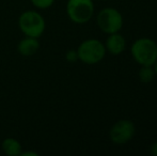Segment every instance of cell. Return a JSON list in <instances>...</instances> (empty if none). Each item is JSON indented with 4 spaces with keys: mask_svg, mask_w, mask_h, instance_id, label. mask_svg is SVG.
I'll use <instances>...</instances> for the list:
<instances>
[{
    "mask_svg": "<svg viewBox=\"0 0 157 156\" xmlns=\"http://www.w3.org/2000/svg\"><path fill=\"white\" fill-rule=\"evenodd\" d=\"M17 23L25 36L39 39L46 29V21L43 15L34 10H28L21 13Z\"/></svg>",
    "mask_w": 157,
    "mask_h": 156,
    "instance_id": "1",
    "label": "cell"
},
{
    "mask_svg": "<svg viewBox=\"0 0 157 156\" xmlns=\"http://www.w3.org/2000/svg\"><path fill=\"white\" fill-rule=\"evenodd\" d=\"M130 52L134 60L141 67H153L157 60V43L149 38L138 39L130 47Z\"/></svg>",
    "mask_w": 157,
    "mask_h": 156,
    "instance_id": "2",
    "label": "cell"
},
{
    "mask_svg": "<svg viewBox=\"0 0 157 156\" xmlns=\"http://www.w3.org/2000/svg\"><path fill=\"white\" fill-rule=\"evenodd\" d=\"M78 60L88 65L99 63L106 55L105 44L96 39H88L81 42L77 48Z\"/></svg>",
    "mask_w": 157,
    "mask_h": 156,
    "instance_id": "3",
    "label": "cell"
},
{
    "mask_svg": "<svg viewBox=\"0 0 157 156\" xmlns=\"http://www.w3.org/2000/svg\"><path fill=\"white\" fill-rule=\"evenodd\" d=\"M66 14L75 24L83 25L90 21L94 14V3L92 0H67Z\"/></svg>",
    "mask_w": 157,
    "mask_h": 156,
    "instance_id": "4",
    "label": "cell"
},
{
    "mask_svg": "<svg viewBox=\"0 0 157 156\" xmlns=\"http://www.w3.org/2000/svg\"><path fill=\"white\" fill-rule=\"evenodd\" d=\"M98 28L106 34L119 32L123 27L122 14L114 8H104L96 16Z\"/></svg>",
    "mask_w": 157,
    "mask_h": 156,
    "instance_id": "5",
    "label": "cell"
},
{
    "mask_svg": "<svg viewBox=\"0 0 157 156\" xmlns=\"http://www.w3.org/2000/svg\"><path fill=\"white\" fill-rule=\"evenodd\" d=\"M136 131L135 124L130 120H120L112 125L109 131L111 141L116 144H124L132 139Z\"/></svg>",
    "mask_w": 157,
    "mask_h": 156,
    "instance_id": "6",
    "label": "cell"
},
{
    "mask_svg": "<svg viewBox=\"0 0 157 156\" xmlns=\"http://www.w3.org/2000/svg\"><path fill=\"white\" fill-rule=\"evenodd\" d=\"M105 48L106 51L113 55V56L121 55L126 48V40L119 32L109 34V36L106 40Z\"/></svg>",
    "mask_w": 157,
    "mask_h": 156,
    "instance_id": "7",
    "label": "cell"
},
{
    "mask_svg": "<svg viewBox=\"0 0 157 156\" xmlns=\"http://www.w3.org/2000/svg\"><path fill=\"white\" fill-rule=\"evenodd\" d=\"M40 49L39 39L31 38V36H25L23 40L17 44V51L21 56L31 57L34 56Z\"/></svg>",
    "mask_w": 157,
    "mask_h": 156,
    "instance_id": "8",
    "label": "cell"
},
{
    "mask_svg": "<svg viewBox=\"0 0 157 156\" xmlns=\"http://www.w3.org/2000/svg\"><path fill=\"white\" fill-rule=\"evenodd\" d=\"M2 151L8 156H21L23 152V146L21 142L15 138H6L1 143Z\"/></svg>",
    "mask_w": 157,
    "mask_h": 156,
    "instance_id": "9",
    "label": "cell"
},
{
    "mask_svg": "<svg viewBox=\"0 0 157 156\" xmlns=\"http://www.w3.org/2000/svg\"><path fill=\"white\" fill-rule=\"evenodd\" d=\"M156 76L155 72H154L153 67L150 65H143L141 67V69L138 72V77L139 80L142 83H149L151 81H153L154 77Z\"/></svg>",
    "mask_w": 157,
    "mask_h": 156,
    "instance_id": "10",
    "label": "cell"
},
{
    "mask_svg": "<svg viewBox=\"0 0 157 156\" xmlns=\"http://www.w3.org/2000/svg\"><path fill=\"white\" fill-rule=\"evenodd\" d=\"M30 2L39 10H46L55 3V0H30Z\"/></svg>",
    "mask_w": 157,
    "mask_h": 156,
    "instance_id": "11",
    "label": "cell"
},
{
    "mask_svg": "<svg viewBox=\"0 0 157 156\" xmlns=\"http://www.w3.org/2000/svg\"><path fill=\"white\" fill-rule=\"evenodd\" d=\"M65 60L70 63L77 62V61H78V54H77V50H75V49L67 50L65 54Z\"/></svg>",
    "mask_w": 157,
    "mask_h": 156,
    "instance_id": "12",
    "label": "cell"
},
{
    "mask_svg": "<svg viewBox=\"0 0 157 156\" xmlns=\"http://www.w3.org/2000/svg\"><path fill=\"white\" fill-rule=\"evenodd\" d=\"M21 156H39V153L35 151H26V152H21Z\"/></svg>",
    "mask_w": 157,
    "mask_h": 156,
    "instance_id": "13",
    "label": "cell"
},
{
    "mask_svg": "<svg viewBox=\"0 0 157 156\" xmlns=\"http://www.w3.org/2000/svg\"><path fill=\"white\" fill-rule=\"evenodd\" d=\"M150 152H151L152 155L157 156V141L154 142L153 144L151 146V149H150Z\"/></svg>",
    "mask_w": 157,
    "mask_h": 156,
    "instance_id": "14",
    "label": "cell"
},
{
    "mask_svg": "<svg viewBox=\"0 0 157 156\" xmlns=\"http://www.w3.org/2000/svg\"><path fill=\"white\" fill-rule=\"evenodd\" d=\"M153 69H154V72H155V74L157 75V60L155 61V63L153 64Z\"/></svg>",
    "mask_w": 157,
    "mask_h": 156,
    "instance_id": "15",
    "label": "cell"
}]
</instances>
